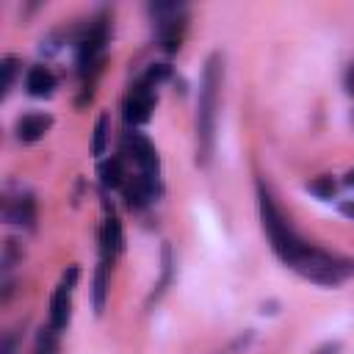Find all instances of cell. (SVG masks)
Wrapping results in <instances>:
<instances>
[{"mask_svg":"<svg viewBox=\"0 0 354 354\" xmlns=\"http://www.w3.org/2000/svg\"><path fill=\"white\" fill-rule=\"evenodd\" d=\"M221 83H224V58L221 53L207 55L202 80H199V97H196V163L207 166L216 149V122H218V102H221Z\"/></svg>","mask_w":354,"mask_h":354,"instance_id":"cell-1","label":"cell"},{"mask_svg":"<svg viewBox=\"0 0 354 354\" xmlns=\"http://www.w3.org/2000/svg\"><path fill=\"white\" fill-rule=\"evenodd\" d=\"M257 205H260V221H263V230H266V235H268V243H271L274 254H277L282 263L293 266V263L304 254V249H307L310 243H304V241L293 232V227L288 224V218H285L282 210L277 207L274 196H271L263 185L257 188Z\"/></svg>","mask_w":354,"mask_h":354,"instance_id":"cell-2","label":"cell"},{"mask_svg":"<svg viewBox=\"0 0 354 354\" xmlns=\"http://www.w3.org/2000/svg\"><path fill=\"white\" fill-rule=\"evenodd\" d=\"M293 271H299L304 279L310 282H318V285H340L346 277L354 274V260L348 257H337V254H329L318 246H307L304 254L290 266Z\"/></svg>","mask_w":354,"mask_h":354,"instance_id":"cell-3","label":"cell"},{"mask_svg":"<svg viewBox=\"0 0 354 354\" xmlns=\"http://www.w3.org/2000/svg\"><path fill=\"white\" fill-rule=\"evenodd\" d=\"M105 41H108V22L102 17H97L77 41V69H80V75H88L91 69H97L102 64Z\"/></svg>","mask_w":354,"mask_h":354,"instance_id":"cell-4","label":"cell"},{"mask_svg":"<svg viewBox=\"0 0 354 354\" xmlns=\"http://www.w3.org/2000/svg\"><path fill=\"white\" fill-rule=\"evenodd\" d=\"M152 108H155V86L141 77L138 83H133V88L124 97V122L144 124V122H149Z\"/></svg>","mask_w":354,"mask_h":354,"instance_id":"cell-5","label":"cell"},{"mask_svg":"<svg viewBox=\"0 0 354 354\" xmlns=\"http://www.w3.org/2000/svg\"><path fill=\"white\" fill-rule=\"evenodd\" d=\"M77 279V266H69V271L64 274L61 285L53 290V299H50V326L64 332L69 326V318H72V285Z\"/></svg>","mask_w":354,"mask_h":354,"instance_id":"cell-6","label":"cell"},{"mask_svg":"<svg viewBox=\"0 0 354 354\" xmlns=\"http://www.w3.org/2000/svg\"><path fill=\"white\" fill-rule=\"evenodd\" d=\"M122 152L141 169V174H158V152L152 141L141 133H124L122 138Z\"/></svg>","mask_w":354,"mask_h":354,"instance_id":"cell-7","label":"cell"},{"mask_svg":"<svg viewBox=\"0 0 354 354\" xmlns=\"http://www.w3.org/2000/svg\"><path fill=\"white\" fill-rule=\"evenodd\" d=\"M3 216L6 221L17 224V227H25V230H33V221H36V202L30 194H17V196H8L6 199V207H3Z\"/></svg>","mask_w":354,"mask_h":354,"instance_id":"cell-8","label":"cell"},{"mask_svg":"<svg viewBox=\"0 0 354 354\" xmlns=\"http://www.w3.org/2000/svg\"><path fill=\"white\" fill-rule=\"evenodd\" d=\"M158 194V174H138L127 188H124V199L130 210H141L147 207Z\"/></svg>","mask_w":354,"mask_h":354,"instance_id":"cell-9","label":"cell"},{"mask_svg":"<svg viewBox=\"0 0 354 354\" xmlns=\"http://www.w3.org/2000/svg\"><path fill=\"white\" fill-rule=\"evenodd\" d=\"M50 127H53V119H50L47 113H25V116L17 119L14 133H17V141L33 144V141H39Z\"/></svg>","mask_w":354,"mask_h":354,"instance_id":"cell-10","label":"cell"},{"mask_svg":"<svg viewBox=\"0 0 354 354\" xmlns=\"http://www.w3.org/2000/svg\"><path fill=\"white\" fill-rule=\"evenodd\" d=\"M183 36H185V14L171 17L166 22H158V39H160V47L166 53H177L183 44Z\"/></svg>","mask_w":354,"mask_h":354,"instance_id":"cell-11","label":"cell"},{"mask_svg":"<svg viewBox=\"0 0 354 354\" xmlns=\"http://www.w3.org/2000/svg\"><path fill=\"white\" fill-rule=\"evenodd\" d=\"M25 88L30 97H50L55 91V75L47 69V66H30L28 75H25Z\"/></svg>","mask_w":354,"mask_h":354,"instance_id":"cell-12","label":"cell"},{"mask_svg":"<svg viewBox=\"0 0 354 354\" xmlns=\"http://www.w3.org/2000/svg\"><path fill=\"white\" fill-rule=\"evenodd\" d=\"M100 243H102V260H111V257L119 254L122 246H124L122 224H119V218H116L113 213L105 216V224H102V232H100Z\"/></svg>","mask_w":354,"mask_h":354,"instance_id":"cell-13","label":"cell"},{"mask_svg":"<svg viewBox=\"0 0 354 354\" xmlns=\"http://www.w3.org/2000/svg\"><path fill=\"white\" fill-rule=\"evenodd\" d=\"M91 296H94V313L100 315L105 310V299H108V260H100L97 271H94V282H91Z\"/></svg>","mask_w":354,"mask_h":354,"instance_id":"cell-14","label":"cell"},{"mask_svg":"<svg viewBox=\"0 0 354 354\" xmlns=\"http://www.w3.org/2000/svg\"><path fill=\"white\" fill-rule=\"evenodd\" d=\"M97 174H100L102 188H119V185L124 183V169H122V160H119V158L102 160L100 169H97Z\"/></svg>","mask_w":354,"mask_h":354,"instance_id":"cell-15","label":"cell"},{"mask_svg":"<svg viewBox=\"0 0 354 354\" xmlns=\"http://www.w3.org/2000/svg\"><path fill=\"white\" fill-rule=\"evenodd\" d=\"M33 354H58V329H53L50 324L41 326L33 343Z\"/></svg>","mask_w":354,"mask_h":354,"instance_id":"cell-16","label":"cell"},{"mask_svg":"<svg viewBox=\"0 0 354 354\" xmlns=\"http://www.w3.org/2000/svg\"><path fill=\"white\" fill-rule=\"evenodd\" d=\"M160 260H163V266H160V282L155 285V293H152V299L149 301H158L160 296H163V290L169 288V282H171V246L169 243H163V249H160Z\"/></svg>","mask_w":354,"mask_h":354,"instance_id":"cell-17","label":"cell"},{"mask_svg":"<svg viewBox=\"0 0 354 354\" xmlns=\"http://www.w3.org/2000/svg\"><path fill=\"white\" fill-rule=\"evenodd\" d=\"M335 180L329 177V174H321V177H315L313 183H307V191L310 194H315L318 199H332L335 196Z\"/></svg>","mask_w":354,"mask_h":354,"instance_id":"cell-18","label":"cell"},{"mask_svg":"<svg viewBox=\"0 0 354 354\" xmlns=\"http://www.w3.org/2000/svg\"><path fill=\"white\" fill-rule=\"evenodd\" d=\"M0 75H3V80H0V97H6V94L11 91V86H14V75H17V58H14V55H6V58H3V64H0Z\"/></svg>","mask_w":354,"mask_h":354,"instance_id":"cell-19","label":"cell"},{"mask_svg":"<svg viewBox=\"0 0 354 354\" xmlns=\"http://www.w3.org/2000/svg\"><path fill=\"white\" fill-rule=\"evenodd\" d=\"M105 141H108V116L102 113L94 124V141H91V152L94 155H102L105 152Z\"/></svg>","mask_w":354,"mask_h":354,"instance_id":"cell-20","label":"cell"},{"mask_svg":"<svg viewBox=\"0 0 354 354\" xmlns=\"http://www.w3.org/2000/svg\"><path fill=\"white\" fill-rule=\"evenodd\" d=\"M343 86H346V94L354 97V61L346 66V75H343Z\"/></svg>","mask_w":354,"mask_h":354,"instance_id":"cell-21","label":"cell"},{"mask_svg":"<svg viewBox=\"0 0 354 354\" xmlns=\"http://www.w3.org/2000/svg\"><path fill=\"white\" fill-rule=\"evenodd\" d=\"M340 213L354 221V199H351V202H343V205H340Z\"/></svg>","mask_w":354,"mask_h":354,"instance_id":"cell-22","label":"cell"},{"mask_svg":"<svg viewBox=\"0 0 354 354\" xmlns=\"http://www.w3.org/2000/svg\"><path fill=\"white\" fill-rule=\"evenodd\" d=\"M343 183H346L348 188H354V169H348V171H346V177H343Z\"/></svg>","mask_w":354,"mask_h":354,"instance_id":"cell-23","label":"cell"},{"mask_svg":"<svg viewBox=\"0 0 354 354\" xmlns=\"http://www.w3.org/2000/svg\"><path fill=\"white\" fill-rule=\"evenodd\" d=\"M351 127H354V111H351Z\"/></svg>","mask_w":354,"mask_h":354,"instance_id":"cell-24","label":"cell"}]
</instances>
